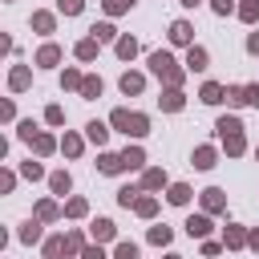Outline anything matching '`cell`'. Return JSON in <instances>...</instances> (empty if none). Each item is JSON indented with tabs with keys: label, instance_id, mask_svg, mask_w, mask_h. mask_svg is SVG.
Masks as SVG:
<instances>
[{
	"label": "cell",
	"instance_id": "cell-1",
	"mask_svg": "<svg viewBox=\"0 0 259 259\" xmlns=\"http://www.w3.org/2000/svg\"><path fill=\"white\" fill-rule=\"evenodd\" d=\"M219 134H223L227 154H243V125H239L235 117H223V121H219Z\"/></svg>",
	"mask_w": 259,
	"mask_h": 259
},
{
	"label": "cell",
	"instance_id": "cell-2",
	"mask_svg": "<svg viewBox=\"0 0 259 259\" xmlns=\"http://www.w3.org/2000/svg\"><path fill=\"white\" fill-rule=\"evenodd\" d=\"M150 69H154L158 77H166V81H170L174 89L182 85V73L174 69V61H170V53H154V57H150Z\"/></svg>",
	"mask_w": 259,
	"mask_h": 259
},
{
	"label": "cell",
	"instance_id": "cell-3",
	"mask_svg": "<svg viewBox=\"0 0 259 259\" xmlns=\"http://www.w3.org/2000/svg\"><path fill=\"white\" fill-rule=\"evenodd\" d=\"M113 125L125 130V134H134V138L146 134V117H142V113H125V109H117V113H113Z\"/></svg>",
	"mask_w": 259,
	"mask_h": 259
},
{
	"label": "cell",
	"instance_id": "cell-4",
	"mask_svg": "<svg viewBox=\"0 0 259 259\" xmlns=\"http://www.w3.org/2000/svg\"><path fill=\"white\" fill-rule=\"evenodd\" d=\"M170 40H174V45H190V24H186V20H174V24H170Z\"/></svg>",
	"mask_w": 259,
	"mask_h": 259
},
{
	"label": "cell",
	"instance_id": "cell-5",
	"mask_svg": "<svg viewBox=\"0 0 259 259\" xmlns=\"http://www.w3.org/2000/svg\"><path fill=\"white\" fill-rule=\"evenodd\" d=\"M194 166H198V170H210V166H214V150H210V146L194 150Z\"/></svg>",
	"mask_w": 259,
	"mask_h": 259
},
{
	"label": "cell",
	"instance_id": "cell-6",
	"mask_svg": "<svg viewBox=\"0 0 259 259\" xmlns=\"http://www.w3.org/2000/svg\"><path fill=\"white\" fill-rule=\"evenodd\" d=\"M186 65H190V69H206V53L190 45V53H186Z\"/></svg>",
	"mask_w": 259,
	"mask_h": 259
},
{
	"label": "cell",
	"instance_id": "cell-7",
	"mask_svg": "<svg viewBox=\"0 0 259 259\" xmlns=\"http://www.w3.org/2000/svg\"><path fill=\"white\" fill-rule=\"evenodd\" d=\"M138 89H142V77L138 73H125L121 77V93H138Z\"/></svg>",
	"mask_w": 259,
	"mask_h": 259
},
{
	"label": "cell",
	"instance_id": "cell-8",
	"mask_svg": "<svg viewBox=\"0 0 259 259\" xmlns=\"http://www.w3.org/2000/svg\"><path fill=\"white\" fill-rule=\"evenodd\" d=\"M223 93H227L223 85H202V101H210V105H214V101H223Z\"/></svg>",
	"mask_w": 259,
	"mask_h": 259
},
{
	"label": "cell",
	"instance_id": "cell-9",
	"mask_svg": "<svg viewBox=\"0 0 259 259\" xmlns=\"http://www.w3.org/2000/svg\"><path fill=\"white\" fill-rule=\"evenodd\" d=\"M186 231H190V235H206V231H210V223H206L202 214H194V219L186 223Z\"/></svg>",
	"mask_w": 259,
	"mask_h": 259
},
{
	"label": "cell",
	"instance_id": "cell-10",
	"mask_svg": "<svg viewBox=\"0 0 259 259\" xmlns=\"http://www.w3.org/2000/svg\"><path fill=\"white\" fill-rule=\"evenodd\" d=\"M109 235H113V223L109 219H97L93 223V239H109Z\"/></svg>",
	"mask_w": 259,
	"mask_h": 259
},
{
	"label": "cell",
	"instance_id": "cell-11",
	"mask_svg": "<svg viewBox=\"0 0 259 259\" xmlns=\"http://www.w3.org/2000/svg\"><path fill=\"white\" fill-rule=\"evenodd\" d=\"M239 16H243V20H255V16H259V0H243V4H239Z\"/></svg>",
	"mask_w": 259,
	"mask_h": 259
},
{
	"label": "cell",
	"instance_id": "cell-12",
	"mask_svg": "<svg viewBox=\"0 0 259 259\" xmlns=\"http://www.w3.org/2000/svg\"><path fill=\"white\" fill-rule=\"evenodd\" d=\"M121 166H125V162H121V158H113V154H105V158H101V170H105V174H117Z\"/></svg>",
	"mask_w": 259,
	"mask_h": 259
},
{
	"label": "cell",
	"instance_id": "cell-13",
	"mask_svg": "<svg viewBox=\"0 0 259 259\" xmlns=\"http://www.w3.org/2000/svg\"><path fill=\"white\" fill-rule=\"evenodd\" d=\"M117 53H121V57H134V53H138V40H134V36L117 40Z\"/></svg>",
	"mask_w": 259,
	"mask_h": 259
},
{
	"label": "cell",
	"instance_id": "cell-14",
	"mask_svg": "<svg viewBox=\"0 0 259 259\" xmlns=\"http://www.w3.org/2000/svg\"><path fill=\"white\" fill-rule=\"evenodd\" d=\"M93 53H97V40H81V45H77V57H81V61H89Z\"/></svg>",
	"mask_w": 259,
	"mask_h": 259
},
{
	"label": "cell",
	"instance_id": "cell-15",
	"mask_svg": "<svg viewBox=\"0 0 259 259\" xmlns=\"http://www.w3.org/2000/svg\"><path fill=\"white\" fill-rule=\"evenodd\" d=\"M162 105H166V109H182V93H178V89H170V93L162 97Z\"/></svg>",
	"mask_w": 259,
	"mask_h": 259
},
{
	"label": "cell",
	"instance_id": "cell-16",
	"mask_svg": "<svg viewBox=\"0 0 259 259\" xmlns=\"http://www.w3.org/2000/svg\"><path fill=\"white\" fill-rule=\"evenodd\" d=\"M186 198H190V186H182V182H178V186L170 190V202H178V206H182Z\"/></svg>",
	"mask_w": 259,
	"mask_h": 259
},
{
	"label": "cell",
	"instance_id": "cell-17",
	"mask_svg": "<svg viewBox=\"0 0 259 259\" xmlns=\"http://www.w3.org/2000/svg\"><path fill=\"white\" fill-rule=\"evenodd\" d=\"M202 202H206V210H219V206H223V190H206Z\"/></svg>",
	"mask_w": 259,
	"mask_h": 259
},
{
	"label": "cell",
	"instance_id": "cell-18",
	"mask_svg": "<svg viewBox=\"0 0 259 259\" xmlns=\"http://www.w3.org/2000/svg\"><path fill=\"white\" fill-rule=\"evenodd\" d=\"M57 57H61V53H57V49H53V45H45V49H40V57H36V61H40V65H53V61H57Z\"/></svg>",
	"mask_w": 259,
	"mask_h": 259
},
{
	"label": "cell",
	"instance_id": "cell-19",
	"mask_svg": "<svg viewBox=\"0 0 259 259\" xmlns=\"http://www.w3.org/2000/svg\"><path fill=\"white\" fill-rule=\"evenodd\" d=\"M105 134H109V130H105L101 121H89V138H93V142H105Z\"/></svg>",
	"mask_w": 259,
	"mask_h": 259
},
{
	"label": "cell",
	"instance_id": "cell-20",
	"mask_svg": "<svg viewBox=\"0 0 259 259\" xmlns=\"http://www.w3.org/2000/svg\"><path fill=\"white\" fill-rule=\"evenodd\" d=\"M121 162H125L130 170H134V166H142V150H125V154H121Z\"/></svg>",
	"mask_w": 259,
	"mask_h": 259
},
{
	"label": "cell",
	"instance_id": "cell-21",
	"mask_svg": "<svg viewBox=\"0 0 259 259\" xmlns=\"http://www.w3.org/2000/svg\"><path fill=\"white\" fill-rule=\"evenodd\" d=\"M134 206H138V214H154V210H158V202H154V198H138Z\"/></svg>",
	"mask_w": 259,
	"mask_h": 259
},
{
	"label": "cell",
	"instance_id": "cell-22",
	"mask_svg": "<svg viewBox=\"0 0 259 259\" xmlns=\"http://www.w3.org/2000/svg\"><path fill=\"white\" fill-rule=\"evenodd\" d=\"M109 36H113L109 24H93V40H109Z\"/></svg>",
	"mask_w": 259,
	"mask_h": 259
},
{
	"label": "cell",
	"instance_id": "cell-23",
	"mask_svg": "<svg viewBox=\"0 0 259 259\" xmlns=\"http://www.w3.org/2000/svg\"><path fill=\"white\" fill-rule=\"evenodd\" d=\"M81 93H85V97H97V93H101V81H93V77H89V81L81 85Z\"/></svg>",
	"mask_w": 259,
	"mask_h": 259
},
{
	"label": "cell",
	"instance_id": "cell-24",
	"mask_svg": "<svg viewBox=\"0 0 259 259\" xmlns=\"http://www.w3.org/2000/svg\"><path fill=\"white\" fill-rule=\"evenodd\" d=\"M53 190L65 194V190H69V174H53Z\"/></svg>",
	"mask_w": 259,
	"mask_h": 259
},
{
	"label": "cell",
	"instance_id": "cell-25",
	"mask_svg": "<svg viewBox=\"0 0 259 259\" xmlns=\"http://www.w3.org/2000/svg\"><path fill=\"white\" fill-rule=\"evenodd\" d=\"M20 239H24V243H32V239H40V227H36V223H28V227L20 231Z\"/></svg>",
	"mask_w": 259,
	"mask_h": 259
},
{
	"label": "cell",
	"instance_id": "cell-26",
	"mask_svg": "<svg viewBox=\"0 0 259 259\" xmlns=\"http://www.w3.org/2000/svg\"><path fill=\"white\" fill-rule=\"evenodd\" d=\"M117 259H138V247H134V243H121V247H117Z\"/></svg>",
	"mask_w": 259,
	"mask_h": 259
},
{
	"label": "cell",
	"instance_id": "cell-27",
	"mask_svg": "<svg viewBox=\"0 0 259 259\" xmlns=\"http://www.w3.org/2000/svg\"><path fill=\"white\" fill-rule=\"evenodd\" d=\"M105 8L109 12H125V8H134V0H105Z\"/></svg>",
	"mask_w": 259,
	"mask_h": 259
},
{
	"label": "cell",
	"instance_id": "cell-28",
	"mask_svg": "<svg viewBox=\"0 0 259 259\" xmlns=\"http://www.w3.org/2000/svg\"><path fill=\"white\" fill-rule=\"evenodd\" d=\"M32 24H36V28H40V32H49V28H53V16H49V12H40V16H36V20H32Z\"/></svg>",
	"mask_w": 259,
	"mask_h": 259
},
{
	"label": "cell",
	"instance_id": "cell-29",
	"mask_svg": "<svg viewBox=\"0 0 259 259\" xmlns=\"http://www.w3.org/2000/svg\"><path fill=\"white\" fill-rule=\"evenodd\" d=\"M150 239H154V243H170V231H166V227H154Z\"/></svg>",
	"mask_w": 259,
	"mask_h": 259
},
{
	"label": "cell",
	"instance_id": "cell-30",
	"mask_svg": "<svg viewBox=\"0 0 259 259\" xmlns=\"http://www.w3.org/2000/svg\"><path fill=\"white\" fill-rule=\"evenodd\" d=\"M227 243H231V247H243V231L231 227V231H227Z\"/></svg>",
	"mask_w": 259,
	"mask_h": 259
},
{
	"label": "cell",
	"instance_id": "cell-31",
	"mask_svg": "<svg viewBox=\"0 0 259 259\" xmlns=\"http://www.w3.org/2000/svg\"><path fill=\"white\" fill-rule=\"evenodd\" d=\"M32 146H36V150H40V154H49V150H53V138H45V134H40V138H36V142H32Z\"/></svg>",
	"mask_w": 259,
	"mask_h": 259
},
{
	"label": "cell",
	"instance_id": "cell-32",
	"mask_svg": "<svg viewBox=\"0 0 259 259\" xmlns=\"http://www.w3.org/2000/svg\"><path fill=\"white\" fill-rule=\"evenodd\" d=\"M146 186H162V170H146Z\"/></svg>",
	"mask_w": 259,
	"mask_h": 259
},
{
	"label": "cell",
	"instance_id": "cell-33",
	"mask_svg": "<svg viewBox=\"0 0 259 259\" xmlns=\"http://www.w3.org/2000/svg\"><path fill=\"white\" fill-rule=\"evenodd\" d=\"M243 97H247L251 105H259V85H247V89H243Z\"/></svg>",
	"mask_w": 259,
	"mask_h": 259
},
{
	"label": "cell",
	"instance_id": "cell-34",
	"mask_svg": "<svg viewBox=\"0 0 259 259\" xmlns=\"http://www.w3.org/2000/svg\"><path fill=\"white\" fill-rule=\"evenodd\" d=\"M61 12H69V16L81 12V0H61Z\"/></svg>",
	"mask_w": 259,
	"mask_h": 259
},
{
	"label": "cell",
	"instance_id": "cell-35",
	"mask_svg": "<svg viewBox=\"0 0 259 259\" xmlns=\"http://www.w3.org/2000/svg\"><path fill=\"white\" fill-rule=\"evenodd\" d=\"M24 81H28V73H24V69H16V73H12V85H16V89H24Z\"/></svg>",
	"mask_w": 259,
	"mask_h": 259
},
{
	"label": "cell",
	"instance_id": "cell-36",
	"mask_svg": "<svg viewBox=\"0 0 259 259\" xmlns=\"http://www.w3.org/2000/svg\"><path fill=\"white\" fill-rule=\"evenodd\" d=\"M81 255H85V259H105V251H101V247H85Z\"/></svg>",
	"mask_w": 259,
	"mask_h": 259
},
{
	"label": "cell",
	"instance_id": "cell-37",
	"mask_svg": "<svg viewBox=\"0 0 259 259\" xmlns=\"http://www.w3.org/2000/svg\"><path fill=\"white\" fill-rule=\"evenodd\" d=\"M210 4H214V12H231L235 8V0H210Z\"/></svg>",
	"mask_w": 259,
	"mask_h": 259
},
{
	"label": "cell",
	"instance_id": "cell-38",
	"mask_svg": "<svg viewBox=\"0 0 259 259\" xmlns=\"http://www.w3.org/2000/svg\"><path fill=\"white\" fill-rule=\"evenodd\" d=\"M247 49H251V53H259V32H255V36L247 40Z\"/></svg>",
	"mask_w": 259,
	"mask_h": 259
},
{
	"label": "cell",
	"instance_id": "cell-39",
	"mask_svg": "<svg viewBox=\"0 0 259 259\" xmlns=\"http://www.w3.org/2000/svg\"><path fill=\"white\" fill-rule=\"evenodd\" d=\"M251 247H255V251H259V231H255V235H251Z\"/></svg>",
	"mask_w": 259,
	"mask_h": 259
},
{
	"label": "cell",
	"instance_id": "cell-40",
	"mask_svg": "<svg viewBox=\"0 0 259 259\" xmlns=\"http://www.w3.org/2000/svg\"><path fill=\"white\" fill-rule=\"evenodd\" d=\"M182 4H186V8H194V4H198V0H182Z\"/></svg>",
	"mask_w": 259,
	"mask_h": 259
},
{
	"label": "cell",
	"instance_id": "cell-41",
	"mask_svg": "<svg viewBox=\"0 0 259 259\" xmlns=\"http://www.w3.org/2000/svg\"><path fill=\"white\" fill-rule=\"evenodd\" d=\"M170 259H178V255H170Z\"/></svg>",
	"mask_w": 259,
	"mask_h": 259
}]
</instances>
